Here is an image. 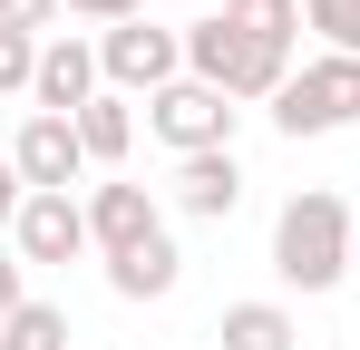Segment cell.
Listing matches in <instances>:
<instances>
[{"mask_svg": "<svg viewBox=\"0 0 360 350\" xmlns=\"http://www.w3.org/2000/svg\"><path fill=\"white\" fill-rule=\"evenodd\" d=\"M351 243H360L351 205H341L331 185H302L292 205L273 214V273H283L292 292H331L341 273H351Z\"/></svg>", "mask_w": 360, "mask_h": 350, "instance_id": "cell-1", "label": "cell"}, {"mask_svg": "<svg viewBox=\"0 0 360 350\" xmlns=\"http://www.w3.org/2000/svg\"><path fill=\"white\" fill-rule=\"evenodd\" d=\"M68 10H78V20H108V30H117V20H146V0H68Z\"/></svg>", "mask_w": 360, "mask_h": 350, "instance_id": "cell-20", "label": "cell"}, {"mask_svg": "<svg viewBox=\"0 0 360 350\" xmlns=\"http://www.w3.org/2000/svg\"><path fill=\"white\" fill-rule=\"evenodd\" d=\"M68 127H78V146H88V166H117L127 146H136V117H127V98H117V88H98L88 108L68 117Z\"/></svg>", "mask_w": 360, "mask_h": 350, "instance_id": "cell-12", "label": "cell"}, {"mask_svg": "<svg viewBox=\"0 0 360 350\" xmlns=\"http://www.w3.org/2000/svg\"><path fill=\"white\" fill-rule=\"evenodd\" d=\"M360 117V58H311V68H292L283 78V98H273V127L283 136H331V127H351Z\"/></svg>", "mask_w": 360, "mask_h": 350, "instance_id": "cell-3", "label": "cell"}, {"mask_svg": "<svg viewBox=\"0 0 360 350\" xmlns=\"http://www.w3.org/2000/svg\"><path fill=\"white\" fill-rule=\"evenodd\" d=\"M30 78H39V39L30 30H0V98H30Z\"/></svg>", "mask_w": 360, "mask_h": 350, "instance_id": "cell-17", "label": "cell"}, {"mask_svg": "<svg viewBox=\"0 0 360 350\" xmlns=\"http://www.w3.org/2000/svg\"><path fill=\"white\" fill-rule=\"evenodd\" d=\"M20 273H30V263H10V253H0V321H10V311L30 302V283H20Z\"/></svg>", "mask_w": 360, "mask_h": 350, "instance_id": "cell-21", "label": "cell"}, {"mask_svg": "<svg viewBox=\"0 0 360 350\" xmlns=\"http://www.w3.org/2000/svg\"><path fill=\"white\" fill-rule=\"evenodd\" d=\"M88 98H98V49H88V39H39V78H30V108L39 117H78L88 108Z\"/></svg>", "mask_w": 360, "mask_h": 350, "instance_id": "cell-7", "label": "cell"}, {"mask_svg": "<svg viewBox=\"0 0 360 350\" xmlns=\"http://www.w3.org/2000/svg\"><path fill=\"white\" fill-rule=\"evenodd\" d=\"M156 205H146V185H98V195H88V243H98V253H108V263H117V253H136V243H156Z\"/></svg>", "mask_w": 360, "mask_h": 350, "instance_id": "cell-9", "label": "cell"}, {"mask_svg": "<svg viewBox=\"0 0 360 350\" xmlns=\"http://www.w3.org/2000/svg\"><path fill=\"white\" fill-rule=\"evenodd\" d=\"M108 283H117V302H166V292L185 283V253L156 233V243H136V253H117V263H108Z\"/></svg>", "mask_w": 360, "mask_h": 350, "instance_id": "cell-11", "label": "cell"}, {"mask_svg": "<svg viewBox=\"0 0 360 350\" xmlns=\"http://www.w3.org/2000/svg\"><path fill=\"white\" fill-rule=\"evenodd\" d=\"M351 273H360V243H351Z\"/></svg>", "mask_w": 360, "mask_h": 350, "instance_id": "cell-22", "label": "cell"}, {"mask_svg": "<svg viewBox=\"0 0 360 350\" xmlns=\"http://www.w3.org/2000/svg\"><path fill=\"white\" fill-rule=\"evenodd\" d=\"M0 350H68V311L59 302H20L0 321Z\"/></svg>", "mask_w": 360, "mask_h": 350, "instance_id": "cell-15", "label": "cell"}, {"mask_svg": "<svg viewBox=\"0 0 360 350\" xmlns=\"http://www.w3.org/2000/svg\"><path fill=\"white\" fill-rule=\"evenodd\" d=\"M98 78H108V88H146V98H156V88H176L185 78V30H146V20H117V30H98Z\"/></svg>", "mask_w": 360, "mask_h": 350, "instance_id": "cell-5", "label": "cell"}, {"mask_svg": "<svg viewBox=\"0 0 360 350\" xmlns=\"http://www.w3.org/2000/svg\"><path fill=\"white\" fill-rule=\"evenodd\" d=\"M20 205H30V185H20V166H10V146H0V224H20Z\"/></svg>", "mask_w": 360, "mask_h": 350, "instance_id": "cell-19", "label": "cell"}, {"mask_svg": "<svg viewBox=\"0 0 360 350\" xmlns=\"http://www.w3.org/2000/svg\"><path fill=\"white\" fill-rule=\"evenodd\" d=\"M146 127H156V146H176V156H214V146H234V98L205 88V78H176V88L146 98Z\"/></svg>", "mask_w": 360, "mask_h": 350, "instance_id": "cell-4", "label": "cell"}, {"mask_svg": "<svg viewBox=\"0 0 360 350\" xmlns=\"http://www.w3.org/2000/svg\"><path fill=\"white\" fill-rule=\"evenodd\" d=\"M224 20H234L243 39H263V49H292V30H302V0H224Z\"/></svg>", "mask_w": 360, "mask_h": 350, "instance_id": "cell-14", "label": "cell"}, {"mask_svg": "<svg viewBox=\"0 0 360 350\" xmlns=\"http://www.w3.org/2000/svg\"><path fill=\"white\" fill-rule=\"evenodd\" d=\"M10 233H20V263H78L88 253V205L78 195H30Z\"/></svg>", "mask_w": 360, "mask_h": 350, "instance_id": "cell-8", "label": "cell"}, {"mask_svg": "<svg viewBox=\"0 0 360 350\" xmlns=\"http://www.w3.org/2000/svg\"><path fill=\"white\" fill-rule=\"evenodd\" d=\"M10 166H20L30 195H68V185L88 175V146H78V127H68V117H39V108H30V127L10 136Z\"/></svg>", "mask_w": 360, "mask_h": 350, "instance_id": "cell-6", "label": "cell"}, {"mask_svg": "<svg viewBox=\"0 0 360 350\" xmlns=\"http://www.w3.org/2000/svg\"><path fill=\"white\" fill-rule=\"evenodd\" d=\"M185 78H205V88H224V98H283V78H292V49H263V39H243L224 10H205L195 30H185Z\"/></svg>", "mask_w": 360, "mask_h": 350, "instance_id": "cell-2", "label": "cell"}, {"mask_svg": "<svg viewBox=\"0 0 360 350\" xmlns=\"http://www.w3.org/2000/svg\"><path fill=\"white\" fill-rule=\"evenodd\" d=\"M59 10H68V0H0V30H30V39H39Z\"/></svg>", "mask_w": 360, "mask_h": 350, "instance_id": "cell-18", "label": "cell"}, {"mask_svg": "<svg viewBox=\"0 0 360 350\" xmlns=\"http://www.w3.org/2000/svg\"><path fill=\"white\" fill-rule=\"evenodd\" d=\"M302 20H311L341 58H360V0H302Z\"/></svg>", "mask_w": 360, "mask_h": 350, "instance_id": "cell-16", "label": "cell"}, {"mask_svg": "<svg viewBox=\"0 0 360 350\" xmlns=\"http://www.w3.org/2000/svg\"><path fill=\"white\" fill-rule=\"evenodd\" d=\"M214 341H224V350H292L302 331H292V311H283V302H224Z\"/></svg>", "mask_w": 360, "mask_h": 350, "instance_id": "cell-13", "label": "cell"}, {"mask_svg": "<svg viewBox=\"0 0 360 350\" xmlns=\"http://www.w3.org/2000/svg\"><path fill=\"white\" fill-rule=\"evenodd\" d=\"M176 205H185V214H205V224H224V214L243 205L234 146H214V156H176Z\"/></svg>", "mask_w": 360, "mask_h": 350, "instance_id": "cell-10", "label": "cell"}]
</instances>
